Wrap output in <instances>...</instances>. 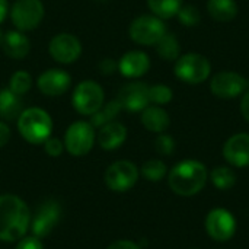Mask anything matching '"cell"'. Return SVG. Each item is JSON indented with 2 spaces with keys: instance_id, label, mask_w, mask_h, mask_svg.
Masks as SVG:
<instances>
[{
  "instance_id": "cell-1",
  "label": "cell",
  "mask_w": 249,
  "mask_h": 249,
  "mask_svg": "<svg viewBox=\"0 0 249 249\" xmlns=\"http://www.w3.org/2000/svg\"><path fill=\"white\" fill-rule=\"evenodd\" d=\"M31 210L18 196H0V241L18 242L31 226Z\"/></svg>"
},
{
  "instance_id": "cell-2",
  "label": "cell",
  "mask_w": 249,
  "mask_h": 249,
  "mask_svg": "<svg viewBox=\"0 0 249 249\" xmlns=\"http://www.w3.org/2000/svg\"><path fill=\"white\" fill-rule=\"evenodd\" d=\"M207 177V168L204 163L190 159L177 163L171 169L168 175V184L177 196L191 197L204 188Z\"/></svg>"
},
{
  "instance_id": "cell-3",
  "label": "cell",
  "mask_w": 249,
  "mask_h": 249,
  "mask_svg": "<svg viewBox=\"0 0 249 249\" xmlns=\"http://www.w3.org/2000/svg\"><path fill=\"white\" fill-rule=\"evenodd\" d=\"M19 134L31 144H44L53 131V120L50 114L41 108L23 109L18 118Z\"/></svg>"
},
{
  "instance_id": "cell-4",
  "label": "cell",
  "mask_w": 249,
  "mask_h": 249,
  "mask_svg": "<svg viewBox=\"0 0 249 249\" xmlns=\"http://www.w3.org/2000/svg\"><path fill=\"white\" fill-rule=\"evenodd\" d=\"M174 73L187 85H200L210 76L212 64L207 57L198 53H188L177 58Z\"/></svg>"
},
{
  "instance_id": "cell-5",
  "label": "cell",
  "mask_w": 249,
  "mask_h": 249,
  "mask_svg": "<svg viewBox=\"0 0 249 249\" xmlns=\"http://www.w3.org/2000/svg\"><path fill=\"white\" fill-rule=\"evenodd\" d=\"M128 34L130 38L140 45H156L166 34V26L160 18L143 15L131 22Z\"/></svg>"
},
{
  "instance_id": "cell-6",
  "label": "cell",
  "mask_w": 249,
  "mask_h": 249,
  "mask_svg": "<svg viewBox=\"0 0 249 249\" xmlns=\"http://www.w3.org/2000/svg\"><path fill=\"white\" fill-rule=\"evenodd\" d=\"M64 149L71 156L88 155L95 143V128L89 121L73 123L64 134Z\"/></svg>"
},
{
  "instance_id": "cell-7",
  "label": "cell",
  "mask_w": 249,
  "mask_h": 249,
  "mask_svg": "<svg viewBox=\"0 0 249 249\" xmlns=\"http://www.w3.org/2000/svg\"><path fill=\"white\" fill-rule=\"evenodd\" d=\"M139 179V168L130 160H117L105 171V185L114 193H125L131 190Z\"/></svg>"
},
{
  "instance_id": "cell-8",
  "label": "cell",
  "mask_w": 249,
  "mask_h": 249,
  "mask_svg": "<svg viewBox=\"0 0 249 249\" xmlns=\"http://www.w3.org/2000/svg\"><path fill=\"white\" fill-rule=\"evenodd\" d=\"M71 102L79 114L93 115L104 105V90L96 82L85 80L76 86Z\"/></svg>"
},
{
  "instance_id": "cell-9",
  "label": "cell",
  "mask_w": 249,
  "mask_h": 249,
  "mask_svg": "<svg viewBox=\"0 0 249 249\" xmlns=\"http://www.w3.org/2000/svg\"><path fill=\"white\" fill-rule=\"evenodd\" d=\"M61 206L55 200H47L44 201L35 212L34 217H31V226L29 231L34 236L42 239L48 236L55 226L60 223L61 219Z\"/></svg>"
},
{
  "instance_id": "cell-10",
  "label": "cell",
  "mask_w": 249,
  "mask_h": 249,
  "mask_svg": "<svg viewBox=\"0 0 249 249\" xmlns=\"http://www.w3.org/2000/svg\"><path fill=\"white\" fill-rule=\"evenodd\" d=\"M10 18L18 31H32L44 18V4L41 0H16L10 9Z\"/></svg>"
},
{
  "instance_id": "cell-11",
  "label": "cell",
  "mask_w": 249,
  "mask_h": 249,
  "mask_svg": "<svg viewBox=\"0 0 249 249\" xmlns=\"http://www.w3.org/2000/svg\"><path fill=\"white\" fill-rule=\"evenodd\" d=\"M249 89L248 79L236 71H219L210 80V90L214 96L222 99H232L244 95Z\"/></svg>"
},
{
  "instance_id": "cell-12",
  "label": "cell",
  "mask_w": 249,
  "mask_h": 249,
  "mask_svg": "<svg viewBox=\"0 0 249 249\" xmlns=\"http://www.w3.org/2000/svg\"><path fill=\"white\" fill-rule=\"evenodd\" d=\"M206 231L212 239L226 242L236 232V220L226 209H214L206 217Z\"/></svg>"
},
{
  "instance_id": "cell-13",
  "label": "cell",
  "mask_w": 249,
  "mask_h": 249,
  "mask_svg": "<svg viewBox=\"0 0 249 249\" xmlns=\"http://www.w3.org/2000/svg\"><path fill=\"white\" fill-rule=\"evenodd\" d=\"M48 50L55 61L61 64H70L80 57L82 44L71 34H58L50 41Z\"/></svg>"
},
{
  "instance_id": "cell-14",
  "label": "cell",
  "mask_w": 249,
  "mask_h": 249,
  "mask_svg": "<svg viewBox=\"0 0 249 249\" xmlns=\"http://www.w3.org/2000/svg\"><path fill=\"white\" fill-rule=\"evenodd\" d=\"M117 99L120 101L123 109H127L130 112L143 111L150 104L149 86L143 82H131L120 90Z\"/></svg>"
},
{
  "instance_id": "cell-15",
  "label": "cell",
  "mask_w": 249,
  "mask_h": 249,
  "mask_svg": "<svg viewBox=\"0 0 249 249\" xmlns=\"http://www.w3.org/2000/svg\"><path fill=\"white\" fill-rule=\"evenodd\" d=\"M225 160L235 168L249 166V134L239 133L228 139L223 146Z\"/></svg>"
},
{
  "instance_id": "cell-16",
  "label": "cell",
  "mask_w": 249,
  "mask_h": 249,
  "mask_svg": "<svg viewBox=\"0 0 249 249\" xmlns=\"http://www.w3.org/2000/svg\"><path fill=\"white\" fill-rule=\"evenodd\" d=\"M71 77L60 69H50L38 77V89L47 96H60L70 88Z\"/></svg>"
},
{
  "instance_id": "cell-17",
  "label": "cell",
  "mask_w": 249,
  "mask_h": 249,
  "mask_svg": "<svg viewBox=\"0 0 249 249\" xmlns=\"http://www.w3.org/2000/svg\"><path fill=\"white\" fill-rule=\"evenodd\" d=\"M150 69V58L143 51H128L118 61V70L123 76L136 79L146 74Z\"/></svg>"
},
{
  "instance_id": "cell-18",
  "label": "cell",
  "mask_w": 249,
  "mask_h": 249,
  "mask_svg": "<svg viewBox=\"0 0 249 249\" xmlns=\"http://www.w3.org/2000/svg\"><path fill=\"white\" fill-rule=\"evenodd\" d=\"M127 139V128L124 124L111 121L99 128L98 143L104 150H115L121 147V144Z\"/></svg>"
},
{
  "instance_id": "cell-19",
  "label": "cell",
  "mask_w": 249,
  "mask_h": 249,
  "mask_svg": "<svg viewBox=\"0 0 249 249\" xmlns=\"http://www.w3.org/2000/svg\"><path fill=\"white\" fill-rule=\"evenodd\" d=\"M1 45H3L4 54L13 60H22L23 57L28 55L29 48H31L29 39L20 31H9L4 35Z\"/></svg>"
},
{
  "instance_id": "cell-20",
  "label": "cell",
  "mask_w": 249,
  "mask_h": 249,
  "mask_svg": "<svg viewBox=\"0 0 249 249\" xmlns=\"http://www.w3.org/2000/svg\"><path fill=\"white\" fill-rule=\"evenodd\" d=\"M142 124L152 133H163L169 128V114L160 107H146L142 111Z\"/></svg>"
},
{
  "instance_id": "cell-21",
  "label": "cell",
  "mask_w": 249,
  "mask_h": 249,
  "mask_svg": "<svg viewBox=\"0 0 249 249\" xmlns=\"http://www.w3.org/2000/svg\"><path fill=\"white\" fill-rule=\"evenodd\" d=\"M207 12L217 22H231L238 16L239 7L235 0H209Z\"/></svg>"
},
{
  "instance_id": "cell-22",
  "label": "cell",
  "mask_w": 249,
  "mask_h": 249,
  "mask_svg": "<svg viewBox=\"0 0 249 249\" xmlns=\"http://www.w3.org/2000/svg\"><path fill=\"white\" fill-rule=\"evenodd\" d=\"M22 101L19 95L13 93L10 89L0 90V118L12 121L19 118L22 114Z\"/></svg>"
},
{
  "instance_id": "cell-23",
  "label": "cell",
  "mask_w": 249,
  "mask_h": 249,
  "mask_svg": "<svg viewBox=\"0 0 249 249\" xmlns=\"http://www.w3.org/2000/svg\"><path fill=\"white\" fill-rule=\"evenodd\" d=\"M123 109L121 104L118 99H114L105 105H102L93 115H90V124L93 125V128H101L102 125L114 121V118L120 114V111Z\"/></svg>"
},
{
  "instance_id": "cell-24",
  "label": "cell",
  "mask_w": 249,
  "mask_h": 249,
  "mask_svg": "<svg viewBox=\"0 0 249 249\" xmlns=\"http://www.w3.org/2000/svg\"><path fill=\"white\" fill-rule=\"evenodd\" d=\"M156 53L159 54V57L162 60H166V61H174L179 57V53H181V48H179V42L178 39L175 38L174 34H165L159 42L156 44Z\"/></svg>"
},
{
  "instance_id": "cell-25",
  "label": "cell",
  "mask_w": 249,
  "mask_h": 249,
  "mask_svg": "<svg viewBox=\"0 0 249 249\" xmlns=\"http://www.w3.org/2000/svg\"><path fill=\"white\" fill-rule=\"evenodd\" d=\"M147 4L155 16L160 19H169L177 16L182 7V0H147Z\"/></svg>"
},
{
  "instance_id": "cell-26",
  "label": "cell",
  "mask_w": 249,
  "mask_h": 249,
  "mask_svg": "<svg viewBox=\"0 0 249 249\" xmlns=\"http://www.w3.org/2000/svg\"><path fill=\"white\" fill-rule=\"evenodd\" d=\"M210 181L219 190H229L236 184V174L228 166H217L212 171Z\"/></svg>"
},
{
  "instance_id": "cell-27",
  "label": "cell",
  "mask_w": 249,
  "mask_h": 249,
  "mask_svg": "<svg viewBox=\"0 0 249 249\" xmlns=\"http://www.w3.org/2000/svg\"><path fill=\"white\" fill-rule=\"evenodd\" d=\"M140 172L147 181L159 182V181H162L165 178V175L168 172V168L160 159H150V160L143 163Z\"/></svg>"
},
{
  "instance_id": "cell-28",
  "label": "cell",
  "mask_w": 249,
  "mask_h": 249,
  "mask_svg": "<svg viewBox=\"0 0 249 249\" xmlns=\"http://www.w3.org/2000/svg\"><path fill=\"white\" fill-rule=\"evenodd\" d=\"M31 86H32V77H31V74L28 71L19 70V71L12 74L10 83H9V89L13 93L22 96V95H25L31 89Z\"/></svg>"
},
{
  "instance_id": "cell-29",
  "label": "cell",
  "mask_w": 249,
  "mask_h": 249,
  "mask_svg": "<svg viewBox=\"0 0 249 249\" xmlns=\"http://www.w3.org/2000/svg\"><path fill=\"white\" fill-rule=\"evenodd\" d=\"M149 99L152 104L165 105L172 101V89L166 85L149 86Z\"/></svg>"
},
{
  "instance_id": "cell-30",
  "label": "cell",
  "mask_w": 249,
  "mask_h": 249,
  "mask_svg": "<svg viewBox=\"0 0 249 249\" xmlns=\"http://www.w3.org/2000/svg\"><path fill=\"white\" fill-rule=\"evenodd\" d=\"M177 16L184 26H197L201 20V15H200L198 7H196L193 4L182 6L179 9V12L177 13Z\"/></svg>"
},
{
  "instance_id": "cell-31",
  "label": "cell",
  "mask_w": 249,
  "mask_h": 249,
  "mask_svg": "<svg viewBox=\"0 0 249 249\" xmlns=\"http://www.w3.org/2000/svg\"><path fill=\"white\" fill-rule=\"evenodd\" d=\"M155 149H156L158 153H160L163 156H169L175 150V142H174V139L171 136L160 133L158 136V139L155 140Z\"/></svg>"
},
{
  "instance_id": "cell-32",
  "label": "cell",
  "mask_w": 249,
  "mask_h": 249,
  "mask_svg": "<svg viewBox=\"0 0 249 249\" xmlns=\"http://www.w3.org/2000/svg\"><path fill=\"white\" fill-rule=\"evenodd\" d=\"M44 150L47 155H50L51 158H57L63 153L64 150V143L60 139L55 137H50L45 143H44Z\"/></svg>"
},
{
  "instance_id": "cell-33",
  "label": "cell",
  "mask_w": 249,
  "mask_h": 249,
  "mask_svg": "<svg viewBox=\"0 0 249 249\" xmlns=\"http://www.w3.org/2000/svg\"><path fill=\"white\" fill-rule=\"evenodd\" d=\"M16 249H44V245L39 238L36 236H23L20 241H18Z\"/></svg>"
},
{
  "instance_id": "cell-34",
  "label": "cell",
  "mask_w": 249,
  "mask_h": 249,
  "mask_svg": "<svg viewBox=\"0 0 249 249\" xmlns=\"http://www.w3.org/2000/svg\"><path fill=\"white\" fill-rule=\"evenodd\" d=\"M117 67H118V64L112 58H104L99 63V70L102 74H112L117 70Z\"/></svg>"
},
{
  "instance_id": "cell-35",
  "label": "cell",
  "mask_w": 249,
  "mask_h": 249,
  "mask_svg": "<svg viewBox=\"0 0 249 249\" xmlns=\"http://www.w3.org/2000/svg\"><path fill=\"white\" fill-rule=\"evenodd\" d=\"M107 249H142L140 245H137L133 241H127V239H120L112 242Z\"/></svg>"
},
{
  "instance_id": "cell-36",
  "label": "cell",
  "mask_w": 249,
  "mask_h": 249,
  "mask_svg": "<svg viewBox=\"0 0 249 249\" xmlns=\"http://www.w3.org/2000/svg\"><path fill=\"white\" fill-rule=\"evenodd\" d=\"M10 136H12V133H10V128H9V125L0 121V147L6 146V144L9 143V140H10Z\"/></svg>"
},
{
  "instance_id": "cell-37",
  "label": "cell",
  "mask_w": 249,
  "mask_h": 249,
  "mask_svg": "<svg viewBox=\"0 0 249 249\" xmlns=\"http://www.w3.org/2000/svg\"><path fill=\"white\" fill-rule=\"evenodd\" d=\"M241 112L244 115V118L249 123V89L242 95V101H241Z\"/></svg>"
},
{
  "instance_id": "cell-38",
  "label": "cell",
  "mask_w": 249,
  "mask_h": 249,
  "mask_svg": "<svg viewBox=\"0 0 249 249\" xmlns=\"http://www.w3.org/2000/svg\"><path fill=\"white\" fill-rule=\"evenodd\" d=\"M9 12V4H7V0H0V22L4 20L6 15Z\"/></svg>"
},
{
  "instance_id": "cell-39",
  "label": "cell",
  "mask_w": 249,
  "mask_h": 249,
  "mask_svg": "<svg viewBox=\"0 0 249 249\" xmlns=\"http://www.w3.org/2000/svg\"><path fill=\"white\" fill-rule=\"evenodd\" d=\"M3 39H4V35H3V32H1V29H0V45L3 44Z\"/></svg>"
},
{
  "instance_id": "cell-40",
  "label": "cell",
  "mask_w": 249,
  "mask_h": 249,
  "mask_svg": "<svg viewBox=\"0 0 249 249\" xmlns=\"http://www.w3.org/2000/svg\"><path fill=\"white\" fill-rule=\"evenodd\" d=\"M101 1H104V0H101Z\"/></svg>"
}]
</instances>
